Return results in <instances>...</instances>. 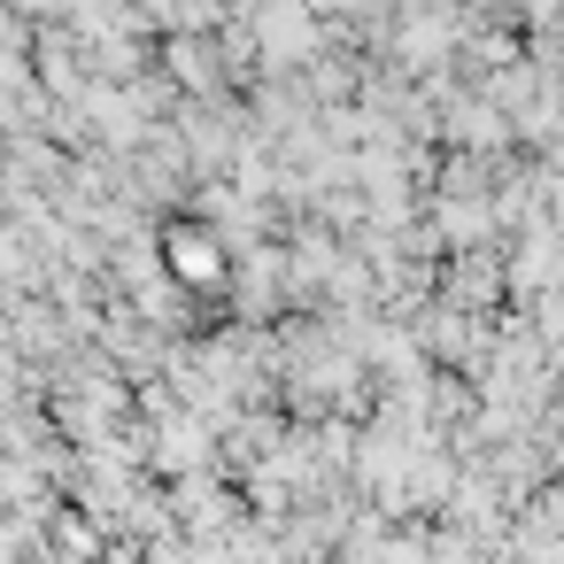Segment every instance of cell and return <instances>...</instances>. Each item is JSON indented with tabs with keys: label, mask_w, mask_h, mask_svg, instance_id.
I'll list each match as a JSON object with an SVG mask.
<instances>
[{
	"label": "cell",
	"mask_w": 564,
	"mask_h": 564,
	"mask_svg": "<svg viewBox=\"0 0 564 564\" xmlns=\"http://www.w3.org/2000/svg\"><path fill=\"white\" fill-rule=\"evenodd\" d=\"M171 256H178V279H202V286H217V240H171Z\"/></svg>",
	"instance_id": "obj_1"
}]
</instances>
